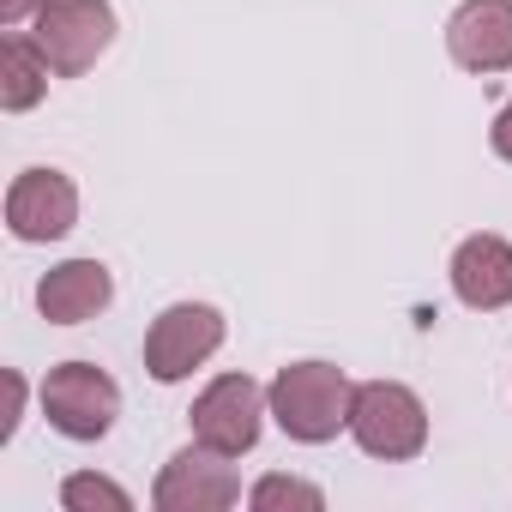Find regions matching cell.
<instances>
[{"instance_id":"cell-12","label":"cell","mask_w":512,"mask_h":512,"mask_svg":"<svg viewBox=\"0 0 512 512\" xmlns=\"http://www.w3.org/2000/svg\"><path fill=\"white\" fill-rule=\"evenodd\" d=\"M49 79H55V67L43 61L31 31H7V37H0V109H7V115L37 109L49 97Z\"/></svg>"},{"instance_id":"cell-11","label":"cell","mask_w":512,"mask_h":512,"mask_svg":"<svg viewBox=\"0 0 512 512\" xmlns=\"http://www.w3.org/2000/svg\"><path fill=\"white\" fill-rule=\"evenodd\" d=\"M115 302V278L103 260H61L55 272H43L37 284V314L49 326H85Z\"/></svg>"},{"instance_id":"cell-17","label":"cell","mask_w":512,"mask_h":512,"mask_svg":"<svg viewBox=\"0 0 512 512\" xmlns=\"http://www.w3.org/2000/svg\"><path fill=\"white\" fill-rule=\"evenodd\" d=\"M7 386H13V410H7V428H0V434L13 440V428H19V410H25V374H19V368H7Z\"/></svg>"},{"instance_id":"cell-6","label":"cell","mask_w":512,"mask_h":512,"mask_svg":"<svg viewBox=\"0 0 512 512\" xmlns=\"http://www.w3.org/2000/svg\"><path fill=\"white\" fill-rule=\"evenodd\" d=\"M223 338L229 326L211 302H169L145 332V374L157 386H181L193 380V368H205L223 350Z\"/></svg>"},{"instance_id":"cell-14","label":"cell","mask_w":512,"mask_h":512,"mask_svg":"<svg viewBox=\"0 0 512 512\" xmlns=\"http://www.w3.org/2000/svg\"><path fill=\"white\" fill-rule=\"evenodd\" d=\"M61 506H67V512H133V494H127L121 482L97 476V470H73V476L61 482Z\"/></svg>"},{"instance_id":"cell-9","label":"cell","mask_w":512,"mask_h":512,"mask_svg":"<svg viewBox=\"0 0 512 512\" xmlns=\"http://www.w3.org/2000/svg\"><path fill=\"white\" fill-rule=\"evenodd\" d=\"M446 55L476 79L512 73V0H458L446 19Z\"/></svg>"},{"instance_id":"cell-4","label":"cell","mask_w":512,"mask_h":512,"mask_svg":"<svg viewBox=\"0 0 512 512\" xmlns=\"http://www.w3.org/2000/svg\"><path fill=\"white\" fill-rule=\"evenodd\" d=\"M37 398H43L49 428L61 440H79V446L103 440L115 428V416H121V386L97 362H61V368H49V380H43Z\"/></svg>"},{"instance_id":"cell-16","label":"cell","mask_w":512,"mask_h":512,"mask_svg":"<svg viewBox=\"0 0 512 512\" xmlns=\"http://www.w3.org/2000/svg\"><path fill=\"white\" fill-rule=\"evenodd\" d=\"M37 7H43V0H0V25L19 31L25 19H37Z\"/></svg>"},{"instance_id":"cell-10","label":"cell","mask_w":512,"mask_h":512,"mask_svg":"<svg viewBox=\"0 0 512 512\" xmlns=\"http://www.w3.org/2000/svg\"><path fill=\"white\" fill-rule=\"evenodd\" d=\"M452 296L470 308V314H500L512 308V241L494 235V229H476L452 247Z\"/></svg>"},{"instance_id":"cell-2","label":"cell","mask_w":512,"mask_h":512,"mask_svg":"<svg viewBox=\"0 0 512 512\" xmlns=\"http://www.w3.org/2000/svg\"><path fill=\"white\" fill-rule=\"evenodd\" d=\"M350 440L380 464H410L428 446V404L404 380H356Z\"/></svg>"},{"instance_id":"cell-15","label":"cell","mask_w":512,"mask_h":512,"mask_svg":"<svg viewBox=\"0 0 512 512\" xmlns=\"http://www.w3.org/2000/svg\"><path fill=\"white\" fill-rule=\"evenodd\" d=\"M488 145H494V157H500V163H512V103L494 115V127H488Z\"/></svg>"},{"instance_id":"cell-7","label":"cell","mask_w":512,"mask_h":512,"mask_svg":"<svg viewBox=\"0 0 512 512\" xmlns=\"http://www.w3.org/2000/svg\"><path fill=\"white\" fill-rule=\"evenodd\" d=\"M241 500V476L223 452L187 440L163 470H157V488H151V506L157 512H229Z\"/></svg>"},{"instance_id":"cell-3","label":"cell","mask_w":512,"mask_h":512,"mask_svg":"<svg viewBox=\"0 0 512 512\" xmlns=\"http://www.w3.org/2000/svg\"><path fill=\"white\" fill-rule=\"evenodd\" d=\"M115 7L109 0H43L37 19H31V37L43 49V61L55 67V79H85L109 43H115Z\"/></svg>"},{"instance_id":"cell-5","label":"cell","mask_w":512,"mask_h":512,"mask_svg":"<svg viewBox=\"0 0 512 512\" xmlns=\"http://www.w3.org/2000/svg\"><path fill=\"white\" fill-rule=\"evenodd\" d=\"M266 416H272V398H266V386L253 380V374H217L193 398V410H187L193 440L211 446V452H223V458H241V452L260 446Z\"/></svg>"},{"instance_id":"cell-1","label":"cell","mask_w":512,"mask_h":512,"mask_svg":"<svg viewBox=\"0 0 512 512\" xmlns=\"http://www.w3.org/2000/svg\"><path fill=\"white\" fill-rule=\"evenodd\" d=\"M266 398H272V422L296 446H326V440L350 434L356 380L338 362H290V368H278V380L266 386Z\"/></svg>"},{"instance_id":"cell-8","label":"cell","mask_w":512,"mask_h":512,"mask_svg":"<svg viewBox=\"0 0 512 512\" xmlns=\"http://www.w3.org/2000/svg\"><path fill=\"white\" fill-rule=\"evenodd\" d=\"M73 223H79L73 175H61V169H19L13 175V187H7V229H13V241L43 247V241L73 235Z\"/></svg>"},{"instance_id":"cell-13","label":"cell","mask_w":512,"mask_h":512,"mask_svg":"<svg viewBox=\"0 0 512 512\" xmlns=\"http://www.w3.org/2000/svg\"><path fill=\"white\" fill-rule=\"evenodd\" d=\"M247 506H253V512H284V506L320 512V506H326V488H320V482H302V476L272 470V476H260V482L247 488Z\"/></svg>"}]
</instances>
